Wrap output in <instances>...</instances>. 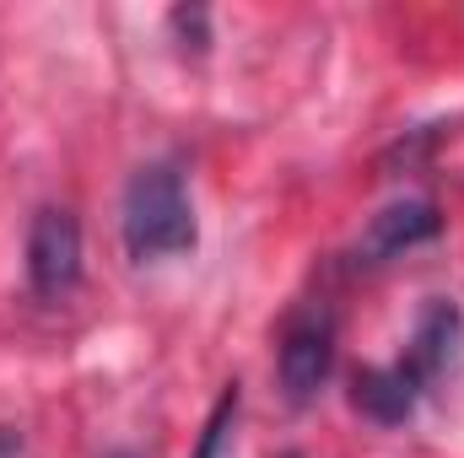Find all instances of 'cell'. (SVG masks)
<instances>
[{
	"label": "cell",
	"mask_w": 464,
	"mask_h": 458,
	"mask_svg": "<svg viewBox=\"0 0 464 458\" xmlns=\"http://www.w3.org/2000/svg\"><path fill=\"white\" fill-rule=\"evenodd\" d=\"M119 227H124V248L135 264L189 253L200 232H195V205H189L179 167H168V162L140 167L124 189V222Z\"/></svg>",
	"instance_id": "6da1fadb"
},
{
	"label": "cell",
	"mask_w": 464,
	"mask_h": 458,
	"mask_svg": "<svg viewBox=\"0 0 464 458\" xmlns=\"http://www.w3.org/2000/svg\"><path fill=\"white\" fill-rule=\"evenodd\" d=\"M276 372H281V388H286L292 405H308L330 383V372H335V319L324 308H303V313L286 319Z\"/></svg>",
	"instance_id": "7a4b0ae2"
},
{
	"label": "cell",
	"mask_w": 464,
	"mask_h": 458,
	"mask_svg": "<svg viewBox=\"0 0 464 458\" xmlns=\"http://www.w3.org/2000/svg\"><path fill=\"white\" fill-rule=\"evenodd\" d=\"M27 281L38 297H71L82 281V227L71 211H38L27 227Z\"/></svg>",
	"instance_id": "3957f363"
},
{
	"label": "cell",
	"mask_w": 464,
	"mask_h": 458,
	"mask_svg": "<svg viewBox=\"0 0 464 458\" xmlns=\"http://www.w3.org/2000/svg\"><path fill=\"white\" fill-rule=\"evenodd\" d=\"M459 345H464V313L449 297H438V302H427V313H421V324H416V335H411L405 367H411L416 383L427 388V383H438V377H449V372L459 367Z\"/></svg>",
	"instance_id": "277c9868"
},
{
	"label": "cell",
	"mask_w": 464,
	"mask_h": 458,
	"mask_svg": "<svg viewBox=\"0 0 464 458\" xmlns=\"http://www.w3.org/2000/svg\"><path fill=\"white\" fill-rule=\"evenodd\" d=\"M416 399H421V383H416V372H411L405 361H394V367H367V372L351 377V405H356L367 421H378V426L411 421Z\"/></svg>",
	"instance_id": "5b68a950"
},
{
	"label": "cell",
	"mask_w": 464,
	"mask_h": 458,
	"mask_svg": "<svg viewBox=\"0 0 464 458\" xmlns=\"http://www.w3.org/2000/svg\"><path fill=\"white\" fill-rule=\"evenodd\" d=\"M438 227H443V222H438V211H432L427 200L389 205V211L372 216V227L362 237V259H367V264H383V259H394V253H405V248L438 237Z\"/></svg>",
	"instance_id": "8992f818"
},
{
	"label": "cell",
	"mask_w": 464,
	"mask_h": 458,
	"mask_svg": "<svg viewBox=\"0 0 464 458\" xmlns=\"http://www.w3.org/2000/svg\"><path fill=\"white\" fill-rule=\"evenodd\" d=\"M232 415H237V388H227V394L217 399V410H211V421H206V432H200V453H195V458H222V443H227Z\"/></svg>",
	"instance_id": "52a82bcc"
},
{
	"label": "cell",
	"mask_w": 464,
	"mask_h": 458,
	"mask_svg": "<svg viewBox=\"0 0 464 458\" xmlns=\"http://www.w3.org/2000/svg\"><path fill=\"white\" fill-rule=\"evenodd\" d=\"M281 458H297V453H281Z\"/></svg>",
	"instance_id": "ba28073f"
},
{
	"label": "cell",
	"mask_w": 464,
	"mask_h": 458,
	"mask_svg": "<svg viewBox=\"0 0 464 458\" xmlns=\"http://www.w3.org/2000/svg\"><path fill=\"white\" fill-rule=\"evenodd\" d=\"M114 458H130V453H114Z\"/></svg>",
	"instance_id": "9c48e42d"
}]
</instances>
